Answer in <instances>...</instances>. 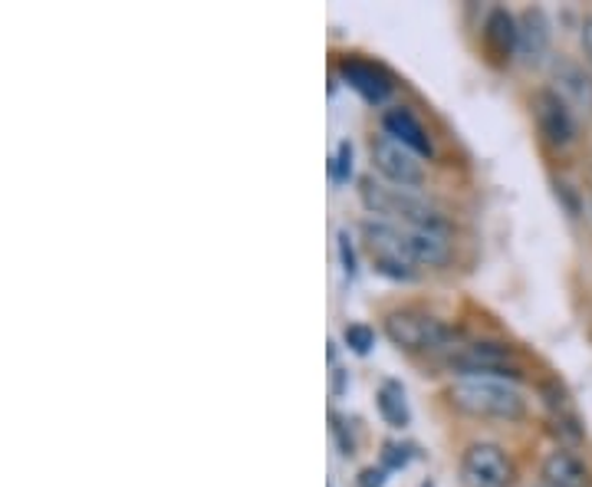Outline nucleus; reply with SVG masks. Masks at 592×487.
I'll list each match as a JSON object with an SVG mask.
<instances>
[{
    "label": "nucleus",
    "mask_w": 592,
    "mask_h": 487,
    "mask_svg": "<svg viewBox=\"0 0 592 487\" xmlns=\"http://www.w3.org/2000/svg\"><path fill=\"white\" fill-rule=\"evenodd\" d=\"M448 402L471 418H494V422H520L527 415V395L517 382L503 379H455L448 385Z\"/></svg>",
    "instance_id": "nucleus-1"
},
{
    "label": "nucleus",
    "mask_w": 592,
    "mask_h": 487,
    "mask_svg": "<svg viewBox=\"0 0 592 487\" xmlns=\"http://www.w3.org/2000/svg\"><path fill=\"white\" fill-rule=\"evenodd\" d=\"M359 198H362L365 211H372L378 221H392V225H405V228H428V231H442V235L451 231L448 218H442V211H435L428 201H422L408 188L375 182V175H365L359 182Z\"/></svg>",
    "instance_id": "nucleus-2"
},
{
    "label": "nucleus",
    "mask_w": 592,
    "mask_h": 487,
    "mask_svg": "<svg viewBox=\"0 0 592 487\" xmlns=\"http://www.w3.org/2000/svg\"><path fill=\"white\" fill-rule=\"evenodd\" d=\"M385 336L405 353H455L458 350L455 333L442 320H435L422 310L388 313L385 317Z\"/></svg>",
    "instance_id": "nucleus-3"
},
{
    "label": "nucleus",
    "mask_w": 592,
    "mask_h": 487,
    "mask_svg": "<svg viewBox=\"0 0 592 487\" xmlns=\"http://www.w3.org/2000/svg\"><path fill=\"white\" fill-rule=\"evenodd\" d=\"M362 235H365V247L372 253V267L388 277V280H398V283H408L418 277V263L412 260V253L405 250L402 241V228L392 225V221H365L362 225Z\"/></svg>",
    "instance_id": "nucleus-4"
},
{
    "label": "nucleus",
    "mask_w": 592,
    "mask_h": 487,
    "mask_svg": "<svg viewBox=\"0 0 592 487\" xmlns=\"http://www.w3.org/2000/svg\"><path fill=\"white\" fill-rule=\"evenodd\" d=\"M368 155H372V168L395 188H418L425 182V162L422 155H415L412 148H405L402 142H395L392 135H372L368 142Z\"/></svg>",
    "instance_id": "nucleus-5"
},
{
    "label": "nucleus",
    "mask_w": 592,
    "mask_h": 487,
    "mask_svg": "<svg viewBox=\"0 0 592 487\" xmlns=\"http://www.w3.org/2000/svg\"><path fill=\"white\" fill-rule=\"evenodd\" d=\"M448 365L458 372V379H503V382H520V365L513 363V353L497 343H468L451 353Z\"/></svg>",
    "instance_id": "nucleus-6"
},
{
    "label": "nucleus",
    "mask_w": 592,
    "mask_h": 487,
    "mask_svg": "<svg viewBox=\"0 0 592 487\" xmlns=\"http://www.w3.org/2000/svg\"><path fill=\"white\" fill-rule=\"evenodd\" d=\"M461 478L468 487H510L517 472L500 445L474 442L461 452Z\"/></svg>",
    "instance_id": "nucleus-7"
},
{
    "label": "nucleus",
    "mask_w": 592,
    "mask_h": 487,
    "mask_svg": "<svg viewBox=\"0 0 592 487\" xmlns=\"http://www.w3.org/2000/svg\"><path fill=\"white\" fill-rule=\"evenodd\" d=\"M533 116H537V125H540V135L550 145L567 148V145L577 142V132H580L577 113L553 90H537L533 93Z\"/></svg>",
    "instance_id": "nucleus-8"
},
{
    "label": "nucleus",
    "mask_w": 592,
    "mask_h": 487,
    "mask_svg": "<svg viewBox=\"0 0 592 487\" xmlns=\"http://www.w3.org/2000/svg\"><path fill=\"white\" fill-rule=\"evenodd\" d=\"M553 93L583 120H592V76L570 56H557L550 66Z\"/></svg>",
    "instance_id": "nucleus-9"
},
{
    "label": "nucleus",
    "mask_w": 592,
    "mask_h": 487,
    "mask_svg": "<svg viewBox=\"0 0 592 487\" xmlns=\"http://www.w3.org/2000/svg\"><path fill=\"white\" fill-rule=\"evenodd\" d=\"M340 76L346 80V86H353L355 93L365 100V103H372V106H382L388 96H392V80H388V73L385 70H378L375 63H365V60H343L340 63Z\"/></svg>",
    "instance_id": "nucleus-10"
},
{
    "label": "nucleus",
    "mask_w": 592,
    "mask_h": 487,
    "mask_svg": "<svg viewBox=\"0 0 592 487\" xmlns=\"http://www.w3.org/2000/svg\"><path fill=\"white\" fill-rule=\"evenodd\" d=\"M543 485L547 487H592L590 465L567 445L553 448L543 458Z\"/></svg>",
    "instance_id": "nucleus-11"
},
{
    "label": "nucleus",
    "mask_w": 592,
    "mask_h": 487,
    "mask_svg": "<svg viewBox=\"0 0 592 487\" xmlns=\"http://www.w3.org/2000/svg\"><path fill=\"white\" fill-rule=\"evenodd\" d=\"M402 228V241L405 250L412 253V260L418 267H445L451 260V241L442 231H428V228Z\"/></svg>",
    "instance_id": "nucleus-12"
},
{
    "label": "nucleus",
    "mask_w": 592,
    "mask_h": 487,
    "mask_svg": "<svg viewBox=\"0 0 592 487\" xmlns=\"http://www.w3.org/2000/svg\"><path fill=\"white\" fill-rule=\"evenodd\" d=\"M382 128H385V135H392L395 142H402L405 148H412L415 155H432L435 148H432V138H428V128L422 125V120L412 113V110H405V106H395V110H388L385 116H382Z\"/></svg>",
    "instance_id": "nucleus-13"
},
{
    "label": "nucleus",
    "mask_w": 592,
    "mask_h": 487,
    "mask_svg": "<svg viewBox=\"0 0 592 487\" xmlns=\"http://www.w3.org/2000/svg\"><path fill=\"white\" fill-rule=\"evenodd\" d=\"M520 30H517V17L503 7H494L484 20V46L494 60H510L517 50Z\"/></svg>",
    "instance_id": "nucleus-14"
},
{
    "label": "nucleus",
    "mask_w": 592,
    "mask_h": 487,
    "mask_svg": "<svg viewBox=\"0 0 592 487\" xmlns=\"http://www.w3.org/2000/svg\"><path fill=\"white\" fill-rule=\"evenodd\" d=\"M517 30H520V40H517L520 56L527 63H540L550 50V23H547L543 10H527L517 20Z\"/></svg>",
    "instance_id": "nucleus-15"
},
{
    "label": "nucleus",
    "mask_w": 592,
    "mask_h": 487,
    "mask_svg": "<svg viewBox=\"0 0 592 487\" xmlns=\"http://www.w3.org/2000/svg\"><path fill=\"white\" fill-rule=\"evenodd\" d=\"M378 402V412L382 418L392 425V428H405L412 422V412H408V402H405V388L398 382H385L375 395Z\"/></svg>",
    "instance_id": "nucleus-16"
},
{
    "label": "nucleus",
    "mask_w": 592,
    "mask_h": 487,
    "mask_svg": "<svg viewBox=\"0 0 592 487\" xmlns=\"http://www.w3.org/2000/svg\"><path fill=\"white\" fill-rule=\"evenodd\" d=\"M343 340H346V346L359 353V356H365L372 346H375V333L365 327V323H350L346 330H343Z\"/></svg>",
    "instance_id": "nucleus-17"
},
{
    "label": "nucleus",
    "mask_w": 592,
    "mask_h": 487,
    "mask_svg": "<svg viewBox=\"0 0 592 487\" xmlns=\"http://www.w3.org/2000/svg\"><path fill=\"white\" fill-rule=\"evenodd\" d=\"M350 175H353V145L343 142L336 158H333V178L336 182H350Z\"/></svg>",
    "instance_id": "nucleus-18"
},
{
    "label": "nucleus",
    "mask_w": 592,
    "mask_h": 487,
    "mask_svg": "<svg viewBox=\"0 0 592 487\" xmlns=\"http://www.w3.org/2000/svg\"><path fill=\"white\" fill-rule=\"evenodd\" d=\"M340 253H343L346 273H355V253H353V244H350V235H346V231L340 235Z\"/></svg>",
    "instance_id": "nucleus-19"
},
{
    "label": "nucleus",
    "mask_w": 592,
    "mask_h": 487,
    "mask_svg": "<svg viewBox=\"0 0 592 487\" xmlns=\"http://www.w3.org/2000/svg\"><path fill=\"white\" fill-rule=\"evenodd\" d=\"M583 50H586V60L592 63V17H586V23H583Z\"/></svg>",
    "instance_id": "nucleus-20"
},
{
    "label": "nucleus",
    "mask_w": 592,
    "mask_h": 487,
    "mask_svg": "<svg viewBox=\"0 0 592 487\" xmlns=\"http://www.w3.org/2000/svg\"><path fill=\"white\" fill-rule=\"evenodd\" d=\"M543 487H547V485H543Z\"/></svg>",
    "instance_id": "nucleus-21"
}]
</instances>
